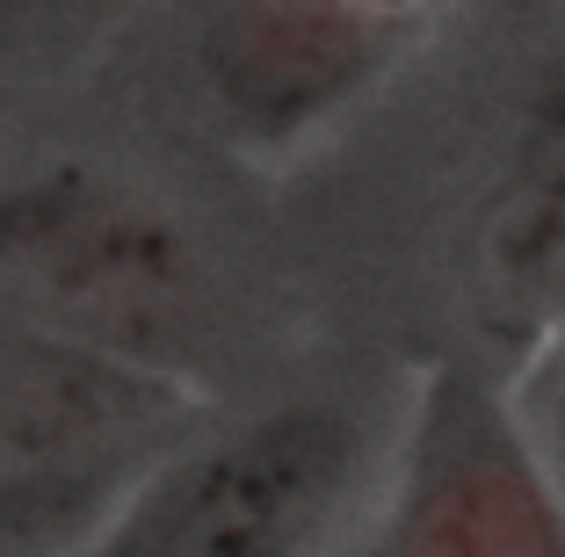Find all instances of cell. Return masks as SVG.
I'll return each instance as SVG.
<instances>
[{
	"instance_id": "cell-1",
	"label": "cell",
	"mask_w": 565,
	"mask_h": 557,
	"mask_svg": "<svg viewBox=\"0 0 565 557\" xmlns=\"http://www.w3.org/2000/svg\"><path fill=\"white\" fill-rule=\"evenodd\" d=\"M211 427L189 369L0 319V536H95L124 492Z\"/></svg>"
},
{
	"instance_id": "cell-2",
	"label": "cell",
	"mask_w": 565,
	"mask_h": 557,
	"mask_svg": "<svg viewBox=\"0 0 565 557\" xmlns=\"http://www.w3.org/2000/svg\"><path fill=\"white\" fill-rule=\"evenodd\" d=\"M363 471V420L327 398H290L239 427L211 420L124 492L81 557H319Z\"/></svg>"
},
{
	"instance_id": "cell-3",
	"label": "cell",
	"mask_w": 565,
	"mask_h": 557,
	"mask_svg": "<svg viewBox=\"0 0 565 557\" xmlns=\"http://www.w3.org/2000/svg\"><path fill=\"white\" fill-rule=\"evenodd\" d=\"M189 290L182 232L117 181L51 167L0 189V319L174 362L160 341L182 326Z\"/></svg>"
},
{
	"instance_id": "cell-4",
	"label": "cell",
	"mask_w": 565,
	"mask_h": 557,
	"mask_svg": "<svg viewBox=\"0 0 565 557\" xmlns=\"http://www.w3.org/2000/svg\"><path fill=\"white\" fill-rule=\"evenodd\" d=\"M370 557H565V492L479 362L443 355L414 377Z\"/></svg>"
},
{
	"instance_id": "cell-5",
	"label": "cell",
	"mask_w": 565,
	"mask_h": 557,
	"mask_svg": "<svg viewBox=\"0 0 565 557\" xmlns=\"http://www.w3.org/2000/svg\"><path fill=\"white\" fill-rule=\"evenodd\" d=\"M420 0H211L196 66L217 116L254 146L341 116L414 30Z\"/></svg>"
},
{
	"instance_id": "cell-6",
	"label": "cell",
	"mask_w": 565,
	"mask_h": 557,
	"mask_svg": "<svg viewBox=\"0 0 565 557\" xmlns=\"http://www.w3.org/2000/svg\"><path fill=\"white\" fill-rule=\"evenodd\" d=\"M479 290L500 341H551L565 319V58L522 101L479 211Z\"/></svg>"
},
{
	"instance_id": "cell-7",
	"label": "cell",
	"mask_w": 565,
	"mask_h": 557,
	"mask_svg": "<svg viewBox=\"0 0 565 557\" xmlns=\"http://www.w3.org/2000/svg\"><path fill=\"white\" fill-rule=\"evenodd\" d=\"M131 0H0V81L44 58L81 51L102 22H117Z\"/></svg>"
},
{
	"instance_id": "cell-8",
	"label": "cell",
	"mask_w": 565,
	"mask_h": 557,
	"mask_svg": "<svg viewBox=\"0 0 565 557\" xmlns=\"http://www.w3.org/2000/svg\"><path fill=\"white\" fill-rule=\"evenodd\" d=\"M551 333H558V341H565V319H558V326H551Z\"/></svg>"
}]
</instances>
